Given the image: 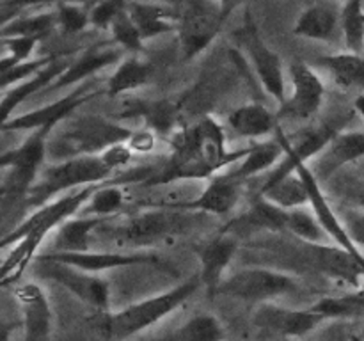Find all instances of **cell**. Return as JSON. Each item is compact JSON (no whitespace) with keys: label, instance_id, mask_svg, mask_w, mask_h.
<instances>
[{"label":"cell","instance_id":"d4e9b609","mask_svg":"<svg viewBox=\"0 0 364 341\" xmlns=\"http://www.w3.org/2000/svg\"><path fill=\"white\" fill-rule=\"evenodd\" d=\"M316 265L322 272L341 283L359 286L364 281V265L338 245H311Z\"/></svg>","mask_w":364,"mask_h":341},{"label":"cell","instance_id":"ee69618b","mask_svg":"<svg viewBox=\"0 0 364 341\" xmlns=\"http://www.w3.org/2000/svg\"><path fill=\"white\" fill-rule=\"evenodd\" d=\"M127 2L112 0V2H100L91 6V25L100 31H110L117 14L124 9Z\"/></svg>","mask_w":364,"mask_h":341},{"label":"cell","instance_id":"5b68a950","mask_svg":"<svg viewBox=\"0 0 364 341\" xmlns=\"http://www.w3.org/2000/svg\"><path fill=\"white\" fill-rule=\"evenodd\" d=\"M114 170L102 160V156H78L48 166L39 174L34 187L28 190V205L32 208H41L48 205V199L64 194L71 188L91 187L105 183Z\"/></svg>","mask_w":364,"mask_h":341},{"label":"cell","instance_id":"52a82bcc","mask_svg":"<svg viewBox=\"0 0 364 341\" xmlns=\"http://www.w3.org/2000/svg\"><path fill=\"white\" fill-rule=\"evenodd\" d=\"M235 7L237 4L205 0L181 4L176 32L185 60H192L208 48L210 43H213V39L223 31Z\"/></svg>","mask_w":364,"mask_h":341},{"label":"cell","instance_id":"4dcf8cb0","mask_svg":"<svg viewBox=\"0 0 364 341\" xmlns=\"http://www.w3.org/2000/svg\"><path fill=\"white\" fill-rule=\"evenodd\" d=\"M151 71V64L139 55L124 57L107 82V94L119 96L142 87V85L148 84Z\"/></svg>","mask_w":364,"mask_h":341},{"label":"cell","instance_id":"60d3db41","mask_svg":"<svg viewBox=\"0 0 364 341\" xmlns=\"http://www.w3.org/2000/svg\"><path fill=\"white\" fill-rule=\"evenodd\" d=\"M53 59H55L53 55L32 57L31 60H25V63L9 67V70L0 71V85H2V91H7V89L14 87V85L36 77V75H38L39 71L45 70Z\"/></svg>","mask_w":364,"mask_h":341},{"label":"cell","instance_id":"bcb514c9","mask_svg":"<svg viewBox=\"0 0 364 341\" xmlns=\"http://www.w3.org/2000/svg\"><path fill=\"white\" fill-rule=\"evenodd\" d=\"M350 332H348L347 322L333 320L326 322L322 327L306 336L302 341H350Z\"/></svg>","mask_w":364,"mask_h":341},{"label":"cell","instance_id":"603a6c76","mask_svg":"<svg viewBox=\"0 0 364 341\" xmlns=\"http://www.w3.org/2000/svg\"><path fill=\"white\" fill-rule=\"evenodd\" d=\"M238 249V240L230 233H220L213 240H210L199 252L201 259V283L206 288L208 295L219 293L220 284L224 283V270L233 259Z\"/></svg>","mask_w":364,"mask_h":341},{"label":"cell","instance_id":"7dc6e473","mask_svg":"<svg viewBox=\"0 0 364 341\" xmlns=\"http://www.w3.org/2000/svg\"><path fill=\"white\" fill-rule=\"evenodd\" d=\"M100 156H102V160L110 167V169L117 170L130 162L132 149L128 148L127 144H117V146H112V148L105 149Z\"/></svg>","mask_w":364,"mask_h":341},{"label":"cell","instance_id":"484cf974","mask_svg":"<svg viewBox=\"0 0 364 341\" xmlns=\"http://www.w3.org/2000/svg\"><path fill=\"white\" fill-rule=\"evenodd\" d=\"M70 63L64 59H53L48 66L43 71H39L36 77L28 78V80L21 82V84L14 85V87L2 91V103H0V112H2V123L9 121L13 117V112L28 99V96L36 94L41 89H48L64 71L68 70Z\"/></svg>","mask_w":364,"mask_h":341},{"label":"cell","instance_id":"7c38bea8","mask_svg":"<svg viewBox=\"0 0 364 341\" xmlns=\"http://www.w3.org/2000/svg\"><path fill=\"white\" fill-rule=\"evenodd\" d=\"M291 94L279 105L277 119L284 117L290 121H306L315 116L323 103L326 85L322 78L313 71L309 64L295 60L290 66Z\"/></svg>","mask_w":364,"mask_h":341},{"label":"cell","instance_id":"ba28073f","mask_svg":"<svg viewBox=\"0 0 364 341\" xmlns=\"http://www.w3.org/2000/svg\"><path fill=\"white\" fill-rule=\"evenodd\" d=\"M235 39L247 55V66L265 89L267 94L272 96L279 105L287 102V85H284V66L281 57L270 48L262 38L258 25L252 20L251 13L245 11L244 25L237 28Z\"/></svg>","mask_w":364,"mask_h":341},{"label":"cell","instance_id":"74e56055","mask_svg":"<svg viewBox=\"0 0 364 341\" xmlns=\"http://www.w3.org/2000/svg\"><path fill=\"white\" fill-rule=\"evenodd\" d=\"M341 34L348 52L363 55L364 52V6L359 0L341 4Z\"/></svg>","mask_w":364,"mask_h":341},{"label":"cell","instance_id":"d6a6232c","mask_svg":"<svg viewBox=\"0 0 364 341\" xmlns=\"http://www.w3.org/2000/svg\"><path fill=\"white\" fill-rule=\"evenodd\" d=\"M322 64L331 71L338 85L364 94V57L355 53H336L323 57Z\"/></svg>","mask_w":364,"mask_h":341},{"label":"cell","instance_id":"7a4b0ae2","mask_svg":"<svg viewBox=\"0 0 364 341\" xmlns=\"http://www.w3.org/2000/svg\"><path fill=\"white\" fill-rule=\"evenodd\" d=\"M100 185L84 187L80 190H73L70 194H64L60 197L53 199L48 205L36 210L20 226L14 227L11 233L4 237L0 247L7 249L13 245L9 256H6L2 263L4 286L16 283L23 276L25 269L34 259V254L38 252L43 240L55 227H60L66 220L73 219L78 212H82L84 206L89 202V199L92 197V194L98 190Z\"/></svg>","mask_w":364,"mask_h":341},{"label":"cell","instance_id":"f5cc1de1","mask_svg":"<svg viewBox=\"0 0 364 341\" xmlns=\"http://www.w3.org/2000/svg\"><path fill=\"white\" fill-rule=\"evenodd\" d=\"M350 341H364V340H363V337H359V336H352Z\"/></svg>","mask_w":364,"mask_h":341},{"label":"cell","instance_id":"c3c4849f","mask_svg":"<svg viewBox=\"0 0 364 341\" xmlns=\"http://www.w3.org/2000/svg\"><path fill=\"white\" fill-rule=\"evenodd\" d=\"M156 142V134L155 131L148 130V128H142V130H137L132 134V137L128 139L127 146L132 149V153H149L153 148H155Z\"/></svg>","mask_w":364,"mask_h":341},{"label":"cell","instance_id":"4fadbf2b","mask_svg":"<svg viewBox=\"0 0 364 341\" xmlns=\"http://www.w3.org/2000/svg\"><path fill=\"white\" fill-rule=\"evenodd\" d=\"M276 134L277 141H279L284 148V156L283 160H281L279 166H276L270 170L269 178H267L265 183H263L262 187L276 183V181L283 180L288 174L297 173L299 167L315 160L316 156L326 149V146L329 144L331 139L338 134V130L327 124V126H318L315 128V130L304 131V134H301L297 139H294V141L288 139L281 128Z\"/></svg>","mask_w":364,"mask_h":341},{"label":"cell","instance_id":"f35d334b","mask_svg":"<svg viewBox=\"0 0 364 341\" xmlns=\"http://www.w3.org/2000/svg\"><path fill=\"white\" fill-rule=\"evenodd\" d=\"M287 229L291 231L295 237H299L301 240L308 242L311 245H331L333 240L329 238V234L326 233V229L322 227V224L318 222L315 213L311 212V208H297L288 212V224Z\"/></svg>","mask_w":364,"mask_h":341},{"label":"cell","instance_id":"44dd1931","mask_svg":"<svg viewBox=\"0 0 364 341\" xmlns=\"http://www.w3.org/2000/svg\"><path fill=\"white\" fill-rule=\"evenodd\" d=\"M23 315V341H46L52 330V308L45 290L36 283L21 284L14 290Z\"/></svg>","mask_w":364,"mask_h":341},{"label":"cell","instance_id":"6da1fadb","mask_svg":"<svg viewBox=\"0 0 364 341\" xmlns=\"http://www.w3.org/2000/svg\"><path fill=\"white\" fill-rule=\"evenodd\" d=\"M249 148L230 151L226 131L213 117L205 116L171 137V156L159 174L146 185H166L181 180H206L245 158Z\"/></svg>","mask_w":364,"mask_h":341},{"label":"cell","instance_id":"7bdbcfd3","mask_svg":"<svg viewBox=\"0 0 364 341\" xmlns=\"http://www.w3.org/2000/svg\"><path fill=\"white\" fill-rule=\"evenodd\" d=\"M38 39L28 38H2V59H0V71H6L16 64L32 59Z\"/></svg>","mask_w":364,"mask_h":341},{"label":"cell","instance_id":"7402d4cb","mask_svg":"<svg viewBox=\"0 0 364 341\" xmlns=\"http://www.w3.org/2000/svg\"><path fill=\"white\" fill-rule=\"evenodd\" d=\"M294 34L313 41L334 43L341 34V4H309L295 21Z\"/></svg>","mask_w":364,"mask_h":341},{"label":"cell","instance_id":"5bb4252c","mask_svg":"<svg viewBox=\"0 0 364 341\" xmlns=\"http://www.w3.org/2000/svg\"><path fill=\"white\" fill-rule=\"evenodd\" d=\"M327 320L309 309H288L283 305L263 302L256 308L252 323L259 330L283 337H301L304 340Z\"/></svg>","mask_w":364,"mask_h":341},{"label":"cell","instance_id":"1f68e13d","mask_svg":"<svg viewBox=\"0 0 364 341\" xmlns=\"http://www.w3.org/2000/svg\"><path fill=\"white\" fill-rule=\"evenodd\" d=\"M226 330L217 316L196 315L178 329L153 341H224Z\"/></svg>","mask_w":364,"mask_h":341},{"label":"cell","instance_id":"8992f818","mask_svg":"<svg viewBox=\"0 0 364 341\" xmlns=\"http://www.w3.org/2000/svg\"><path fill=\"white\" fill-rule=\"evenodd\" d=\"M57 124H46L31 131L27 139L18 148L9 149L0 158V167L4 170L2 195L7 197H20L28 194L39 178V169L45 156H48V141L53 128Z\"/></svg>","mask_w":364,"mask_h":341},{"label":"cell","instance_id":"cb8c5ba5","mask_svg":"<svg viewBox=\"0 0 364 341\" xmlns=\"http://www.w3.org/2000/svg\"><path fill=\"white\" fill-rule=\"evenodd\" d=\"M128 14L134 20L142 41L178 31L180 7H169L164 4L127 2Z\"/></svg>","mask_w":364,"mask_h":341},{"label":"cell","instance_id":"277c9868","mask_svg":"<svg viewBox=\"0 0 364 341\" xmlns=\"http://www.w3.org/2000/svg\"><path fill=\"white\" fill-rule=\"evenodd\" d=\"M134 130L100 116H84L73 119L55 139L48 141V156L57 162L78 156L102 155L105 149L127 144Z\"/></svg>","mask_w":364,"mask_h":341},{"label":"cell","instance_id":"ab89813d","mask_svg":"<svg viewBox=\"0 0 364 341\" xmlns=\"http://www.w3.org/2000/svg\"><path fill=\"white\" fill-rule=\"evenodd\" d=\"M57 27L64 34H78L91 25V7L84 4H57Z\"/></svg>","mask_w":364,"mask_h":341},{"label":"cell","instance_id":"681fc988","mask_svg":"<svg viewBox=\"0 0 364 341\" xmlns=\"http://www.w3.org/2000/svg\"><path fill=\"white\" fill-rule=\"evenodd\" d=\"M28 7H31L28 4H20V2L0 4V23H2V27H6V25L11 23V21L23 16V11L28 9Z\"/></svg>","mask_w":364,"mask_h":341},{"label":"cell","instance_id":"816d5d0a","mask_svg":"<svg viewBox=\"0 0 364 341\" xmlns=\"http://www.w3.org/2000/svg\"><path fill=\"white\" fill-rule=\"evenodd\" d=\"M355 201H358V208L363 210V212H364V188L361 192H359L358 197H355Z\"/></svg>","mask_w":364,"mask_h":341},{"label":"cell","instance_id":"e575fe53","mask_svg":"<svg viewBox=\"0 0 364 341\" xmlns=\"http://www.w3.org/2000/svg\"><path fill=\"white\" fill-rule=\"evenodd\" d=\"M233 222H240L247 229H267L276 233V231L287 229L288 212L258 195L251 208L245 212V215L242 219L233 220Z\"/></svg>","mask_w":364,"mask_h":341},{"label":"cell","instance_id":"b9f144b4","mask_svg":"<svg viewBox=\"0 0 364 341\" xmlns=\"http://www.w3.org/2000/svg\"><path fill=\"white\" fill-rule=\"evenodd\" d=\"M110 32H112V39H116L128 53L139 55V52L142 50V38L141 34H139L132 16L128 14L127 6H124V9L116 16L112 27H110Z\"/></svg>","mask_w":364,"mask_h":341},{"label":"cell","instance_id":"f6af8a7d","mask_svg":"<svg viewBox=\"0 0 364 341\" xmlns=\"http://www.w3.org/2000/svg\"><path fill=\"white\" fill-rule=\"evenodd\" d=\"M343 222L345 231L354 242L355 247L363 252L364 249V212L359 208H341V213H338Z\"/></svg>","mask_w":364,"mask_h":341},{"label":"cell","instance_id":"3957f363","mask_svg":"<svg viewBox=\"0 0 364 341\" xmlns=\"http://www.w3.org/2000/svg\"><path fill=\"white\" fill-rule=\"evenodd\" d=\"M199 284H203L201 277L194 276L173 290L135 302L117 313H110L103 320V334L110 341H124L128 337L137 336L139 332L159 323L160 320L183 305L196 293Z\"/></svg>","mask_w":364,"mask_h":341},{"label":"cell","instance_id":"2e32d148","mask_svg":"<svg viewBox=\"0 0 364 341\" xmlns=\"http://www.w3.org/2000/svg\"><path fill=\"white\" fill-rule=\"evenodd\" d=\"M124 53H127V50L112 38L92 43L73 63H70L68 70L50 85L48 91H57V89L80 84V82L87 80L91 75H95L96 71L103 70L107 66H112L116 63L119 64L123 60Z\"/></svg>","mask_w":364,"mask_h":341},{"label":"cell","instance_id":"f546056e","mask_svg":"<svg viewBox=\"0 0 364 341\" xmlns=\"http://www.w3.org/2000/svg\"><path fill=\"white\" fill-rule=\"evenodd\" d=\"M127 116H139L148 130L159 135H167L174 128L178 110L169 99H137L128 107Z\"/></svg>","mask_w":364,"mask_h":341},{"label":"cell","instance_id":"9c48e42d","mask_svg":"<svg viewBox=\"0 0 364 341\" xmlns=\"http://www.w3.org/2000/svg\"><path fill=\"white\" fill-rule=\"evenodd\" d=\"M299 288L295 277L267 269H245L228 277L219 293L245 302H267L269 298L288 295Z\"/></svg>","mask_w":364,"mask_h":341},{"label":"cell","instance_id":"9a60e30c","mask_svg":"<svg viewBox=\"0 0 364 341\" xmlns=\"http://www.w3.org/2000/svg\"><path fill=\"white\" fill-rule=\"evenodd\" d=\"M91 84L85 82L80 84L78 87H75L70 94H66L64 98L55 99L53 103L45 107H39V109L31 110L27 114H21V116H13L9 121L2 123L4 131H34L38 128L46 126V124H59L66 119L70 114H73L75 110L80 105L87 103L89 99H95L100 94L98 91H89Z\"/></svg>","mask_w":364,"mask_h":341},{"label":"cell","instance_id":"d6986e66","mask_svg":"<svg viewBox=\"0 0 364 341\" xmlns=\"http://www.w3.org/2000/svg\"><path fill=\"white\" fill-rule=\"evenodd\" d=\"M364 156V134L363 131H338L329 144L315 160L308 163L313 176L318 183L329 180L341 167L358 162Z\"/></svg>","mask_w":364,"mask_h":341},{"label":"cell","instance_id":"f907efd6","mask_svg":"<svg viewBox=\"0 0 364 341\" xmlns=\"http://www.w3.org/2000/svg\"><path fill=\"white\" fill-rule=\"evenodd\" d=\"M355 109H358V112L361 114L364 119V94L358 96V99H355Z\"/></svg>","mask_w":364,"mask_h":341},{"label":"cell","instance_id":"f1b7e54d","mask_svg":"<svg viewBox=\"0 0 364 341\" xmlns=\"http://www.w3.org/2000/svg\"><path fill=\"white\" fill-rule=\"evenodd\" d=\"M258 195L265 197L272 205L287 210V212L309 206L308 187H306L304 180L299 173H291L276 183L265 185V187L259 188Z\"/></svg>","mask_w":364,"mask_h":341},{"label":"cell","instance_id":"e0dca14e","mask_svg":"<svg viewBox=\"0 0 364 341\" xmlns=\"http://www.w3.org/2000/svg\"><path fill=\"white\" fill-rule=\"evenodd\" d=\"M244 183L245 181L235 176L231 170H226L213 176L199 197L185 202H173V205H167V208L224 215V213L233 212L237 206L238 199L242 197Z\"/></svg>","mask_w":364,"mask_h":341},{"label":"cell","instance_id":"d590c367","mask_svg":"<svg viewBox=\"0 0 364 341\" xmlns=\"http://www.w3.org/2000/svg\"><path fill=\"white\" fill-rule=\"evenodd\" d=\"M308 309L323 316L327 322H333V320L347 322V320L352 318H361V316H364V293L343 295V297H323Z\"/></svg>","mask_w":364,"mask_h":341},{"label":"cell","instance_id":"4316f807","mask_svg":"<svg viewBox=\"0 0 364 341\" xmlns=\"http://www.w3.org/2000/svg\"><path fill=\"white\" fill-rule=\"evenodd\" d=\"M228 124L237 135L245 139H262L279 130L277 114H272L262 103H247L228 117Z\"/></svg>","mask_w":364,"mask_h":341},{"label":"cell","instance_id":"8fae6325","mask_svg":"<svg viewBox=\"0 0 364 341\" xmlns=\"http://www.w3.org/2000/svg\"><path fill=\"white\" fill-rule=\"evenodd\" d=\"M185 219L187 217L181 215L180 212H174L173 208L148 210V212L132 217L127 222L116 226L110 233L105 234L112 240L127 242L128 245L146 247V245L155 244V242L164 240L166 237L180 231V227H183Z\"/></svg>","mask_w":364,"mask_h":341},{"label":"cell","instance_id":"83f0119b","mask_svg":"<svg viewBox=\"0 0 364 341\" xmlns=\"http://www.w3.org/2000/svg\"><path fill=\"white\" fill-rule=\"evenodd\" d=\"M107 219L102 217H73L57 229L53 238V252H87L89 240Z\"/></svg>","mask_w":364,"mask_h":341},{"label":"cell","instance_id":"30bf717a","mask_svg":"<svg viewBox=\"0 0 364 341\" xmlns=\"http://www.w3.org/2000/svg\"><path fill=\"white\" fill-rule=\"evenodd\" d=\"M36 263H38V274L43 279L60 284L70 293L80 298L84 304L102 309V311L109 309L110 288L105 279H102L96 274L84 272V270L59 261H50V259L39 258V256L36 258Z\"/></svg>","mask_w":364,"mask_h":341},{"label":"cell","instance_id":"836d02e7","mask_svg":"<svg viewBox=\"0 0 364 341\" xmlns=\"http://www.w3.org/2000/svg\"><path fill=\"white\" fill-rule=\"evenodd\" d=\"M284 156V148L279 141H270V142H259L249 148L247 155L244 160H240L237 169L231 173L240 180L247 181L249 178L256 176V174L263 173V170L270 169L276 166L277 160Z\"/></svg>","mask_w":364,"mask_h":341},{"label":"cell","instance_id":"8d00e7d4","mask_svg":"<svg viewBox=\"0 0 364 341\" xmlns=\"http://www.w3.org/2000/svg\"><path fill=\"white\" fill-rule=\"evenodd\" d=\"M57 27L55 13H38V14H23L18 20L11 21L9 25L2 27L0 36L2 38H28V39H45L53 28Z\"/></svg>","mask_w":364,"mask_h":341},{"label":"cell","instance_id":"ffe728a7","mask_svg":"<svg viewBox=\"0 0 364 341\" xmlns=\"http://www.w3.org/2000/svg\"><path fill=\"white\" fill-rule=\"evenodd\" d=\"M39 258L59 261L64 265L75 266L84 272L96 274L105 272L112 269H123V266L141 265V263H159V256L151 252H48L41 254Z\"/></svg>","mask_w":364,"mask_h":341},{"label":"cell","instance_id":"ac0fdd59","mask_svg":"<svg viewBox=\"0 0 364 341\" xmlns=\"http://www.w3.org/2000/svg\"><path fill=\"white\" fill-rule=\"evenodd\" d=\"M297 173L301 174V178L304 180L306 187H308L309 208H311V212L316 215L318 222L322 224V227L326 229V233L329 234V238L333 240V244L338 245V247L345 249L347 252H350L352 256H355V258H358L359 261L364 265V254L359 251L358 247H355L354 242H352L350 237L347 234L340 215L334 212V208L331 206V202L327 201L326 194H323V190H322V185H320L318 180L313 176V173L309 170L308 163H304V166L299 167Z\"/></svg>","mask_w":364,"mask_h":341}]
</instances>
